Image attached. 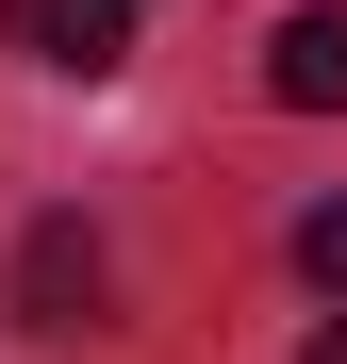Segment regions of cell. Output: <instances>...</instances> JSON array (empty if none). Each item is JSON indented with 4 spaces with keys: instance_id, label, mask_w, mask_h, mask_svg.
<instances>
[{
    "instance_id": "6da1fadb",
    "label": "cell",
    "mask_w": 347,
    "mask_h": 364,
    "mask_svg": "<svg viewBox=\"0 0 347 364\" xmlns=\"http://www.w3.org/2000/svg\"><path fill=\"white\" fill-rule=\"evenodd\" d=\"M265 100L281 116H347V0H314V17L265 33Z\"/></svg>"
},
{
    "instance_id": "277c9868",
    "label": "cell",
    "mask_w": 347,
    "mask_h": 364,
    "mask_svg": "<svg viewBox=\"0 0 347 364\" xmlns=\"http://www.w3.org/2000/svg\"><path fill=\"white\" fill-rule=\"evenodd\" d=\"M298 265H314V282H347V199H314V215H298Z\"/></svg>"
},
{
    "instance_id": "5b68a950",
    "label": "cell",
    "mask_w": 347,
    "mask_h": 364,
    "mask_svg": "<svg viewBox=\"0 0 347 364\" xmlns=\"http://www.w3.org/2000/svg\"><path fill=\"white\" fill-rule=\"evenodd\" d=\"M314 364H347V331H314Z\"/></svg>"
},
{
    "instance_id": "7a4b0ae2",
    "label": "cell",
    "mask_w": 347,
    "mask_h": 364,
    "mask_svg": "<svg viewBox=\"0 0 347 364\" xmlns=\"http://www.w3.org/2000/svg\"><path fill=\"white\" fill-rule=\"evenodd\" d=\"M17 33H33V67H67V83L133 67V0H17Z\"/></svg>"
},
{
    "instance_id": "3957f363",
    "label": "cell",
    "mask_w": 347,
    "mask_h": 364,
    "mask_svg": "<svg viewBox=\"0 0 347 364\" xmlns=\"http://www.w3.org/2000/svg\"><path fill=\"white\" fill-rule=\"evenodd\" d=\"M17 282H33V331H83V298H99V249H83L67 215H50L33 249H17Z\"/></svg>"
}]
</instances>
